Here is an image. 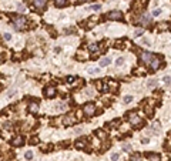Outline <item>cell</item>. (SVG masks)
<instances>
[{
	"instance_id": "6da1fadb",
	"label": "cell",
	"mask_w": 171,
	"mask_h": 161,
	"mask_svg": "<svg viewBox=\"0 0 171 161\" xmlns=\"http://www.w3.org/2000/svg\"><path fill=\"white\" fill-rule=\"evenodd\" d=\"M13 23H14V29L16 30H22L27 26V19L23 16H13Z\"/></svg>"
},
{
	"instance_id": "7a4b0ae2",
	"label": "cell",
	"mask_w": 171,
	"mask_h": 161,
	"mask_svg": "<svg viewBox=\"0 0 171 161\" xmlns=\"http://www.w3.org/2000/svg\"><path fill=\"white\" fill-rule=\"evenodd\" d=\"M127 115H128V121H130L133 125H141V124H143V120L137 115V113L133 111V113H128Z\"/></svg>"
},
{
	"instance_id": "3957f363",
	"label": "cell",
	"mask_w": 171,
	"mask_h": 161,
	"mask_svg": "<svg viewBox=\"0 0 171 161\" xmlns=\"http://www.w3.org/2000/svg\"><path fill=\"white\" fill-rule=\"evenodd\" d=\"M84 113H85V115H89V117L94 115V113H96V104L94 103H87V104L84 106Z\"/></svg>"
},
{
	"instance_id": "277c9868",
	"label": "cell",
	"mask_w": 171,
	"mask_h": 161,
	"mask_svg": "<svg viewBox=\"0 0 171 161\" xmlns=\"http://www.w3.org/2000/svg\"><path fill=\"white\" fill-rule=\"evenodd\" d=\"M107 19L109 20H123V13L120 10H113L107 15Z\"/></svg>"
},
{
	"instance_id": "5b68a950",
	"label": "cell",
	"mask_w": 171,
	"mask_h": 161,
	"mask_svg": "<svg viewBox=\"0 0 171 161\" xmlns=\"http://www.w3.org/2000/svg\"><path fill=\"white\" fill-rule=\"evenodd\" d=\"M153 59H154V56L151 54V53H148V51H144V53H141V61L143 63H145V64H151V61H153Z\"/></svg>"
},
{
	"instance_id": "8992f818",
	"label": "cell",
	"mask_w": 171,
	"mask_h": 161,
	"mask_svg": "<svg viewBox=\"0 0 171 161\" xmlns=\"http://www.w3.org/2000/svg\"><path fill=\"white\" fill-rule=\"evenodd\" d=\"M76 121H77V118L74 117V114H67L64 117V120H63V124L64 125H73Z\"/></svg>"
},
{
	"instance_id": "52a82bcc",
	"label": "cell",
	"mask_w": 171,
	"mask_h": 161,
	"mask_svg": "<svg viewBox=\"0 0 171 161\" xmlns=\"http://www.w3.org/2000/svg\"><path fill=\"white\" fill-rule=\"evenodd\" d=\"M138 22H140V24L147 26V24H150V22H151V16H150V15H147V13H143Z\"/></svg>"
},
{
	"instance_id": "ba28073f",
	"label": "cell",
	"mask_w": 171,
	"mask_h": 161,
	"mask_svg": "<svg viewBox=\"0 0 171 161\" xmlns=\"http://www.w3.org/2000/svg\"><path fill=\"white\" fill-rule=\"evenodd\" d=\"M33 3L36 6L37 10H43L46 7V3H47V0H33Z\"/></svg>"
},
{
	"instance_id": "9c48e42d",
	"label": "cell",
	"mask_w": 171,
	"mask_h": 161,
	"mask_svg": "<svg viewBox=\"0 0 171 161\" xmlns=\"http://www.w3.org/2000/svg\"><path fill=\"white\" fill-rule=\"evenodd\" d=\"M150 67H151V70H157V69L160 67V57L154 56V59H153V61H151Z\"/></svg>"
},
{
	"instance_id": "30bf717a",
	"label": "cell",
	"mask_w": 171,
	"mask_h": 161,
	"mask_svg": "<svg viewBox=\"0 0 171 161\" xmlns=\"http://www.w3.org/2000/svg\"><path fill=\"white\" fill-rule=\"evenodd\" d=\"M54 96H56V88H54V87H47V88H46V97L51 98V97H54Z\"/></svg>"
},
{
	"instance_id": "8fae6325",
	"label": "cell",
	"mask_w": 171,
	"mask_h": 161,
	"mask_svg": "<svg viewBox=\"0 0 171 161\" xmlns=\"http://www.w3.org/2000/svg\"><path fill=\"white\" fill-rule=\"evenodd\" d=\"M23 143H24V141H23L22 137H14V138L12 140V144H13V145H19V147H20V145H23Z\"/></svg>"
},
{
	"instance_id": "7c38bea8",
	"label": "cell",
	"mask_w": 171,
	"mask_h": 161,
	"mask_svg": "<svg viewBox=\"0 0 171 161\" xmlns=\"http://www.w3.org/2000/svg\"><path fill=\"white\" fill-rule=\"evenodd\" d=\"M111 63V60L109 59V57H106V59H101L100 61H99V64H100V67H106V66H109Z\"/></svg>"
},
{
	"instance_id": "4fadbf2b",
	"label": "cell",
	"mask_w": 171,
	"mask_h": 161,
	"mask_svg": "<svg viewBox=\"0 0 171 161\" xmlns=\"http://www.w3.org/2000/svg\"><path fill=\"white\" fill-rule=\"evenodd\" d=\"M29 111H30V113H37V111H39V106H37L36 103H32V104L29 106Z\"/></svg>"
},
{
	"instance_id": "5bb4252c",
	"label": "cell",
	"mask_w": 171,
	"mask_h": 161,
	"mask_svg": "<svg viewBox=\"0 0 171 161\" xmlns=\"http://www.w3.org/2000/svg\"><path fill=\"white\" fill-rule=\"evenodd\" d=\"M54 3L57 7H64V6H67V0H54Z\"/></svg>"
},
{
	"instance_id": "9a60e30c",
	"label": "cell",
	"mask_w": 171,
	"mask_h": 161,
	"mask_svg": "<svg viewBox=\"0 0 171 161\" xmlns=\"http://www.w3.org/2000/svg\"><path fill=\"white\" fill-rule=\"evenodd\" d=\"M151 130H153V131H155V134H158V133H160V123H158V121L153 123V125H151Z\"/></svg>"
},
{
	"instance_id": "2e32d148",
	"label": "cell",
	"mask_w": 171,
	"mask_h": 161,
	"mask_svg": "<svg viewBox=\"0 0 171 161\" xmlns=\"http://www.w3.org/2000/svg\"><path fill=\"white\" fill-rule=\"evenodd\" d=\"M147 157L150 158V161H160V155L158 154H147Z\"/></svg>"
},
{
	"instance_id": "e0dca14e",
	"label": "cell",
	"mask_w": 171,
	"mask_h": 161,
	"mask_svg": "<svg viewBox=\"0 0 171 161\" xmlns=\"http://www.w3.org/2000/svg\"><path fill=\"white\" fill-rule=\"evenodd\" d=\"M162 81H164L165 86H171V76H165V77L162 79Z\"/></svg>"
},
{
	"instance_id": "ac0fdd59",
	"label": "cell",
	"mask_w": 171,
	"mask_h": 161,
	"mask_svg": "<svg viewBox=\"0 0 171 161\" xmlns=\"http://www.w3.org/2000/svg\"><path fill=\"white\" fill-rule=\"evenodd\" d=\"M89 49H90V51H91V53L99 51V46H97V44H94V43H93V44H90V47H89Z\"/></svg>"
},
{
	"instance_id": "d6986e66",
	"label": "cell",
	"mask_w": 171,
	"mask_h": 161,
	"mask_svg": "<svg viewBox=\"0 0 171 161\" xmlns=\"http://www.w3.org/2000/svg\"><path fill=\"white\" fill-rule=\"evenodd\" d=\"M96 135H99V137H101L103 140H104V138H107V135H106V133H104V131H101V130H97V131H96Z\"/></svg>"
},
{
	"instance_id": "ffe728a7",
	"label": "cell",
	"mask_w": 171,
	"mask_h": 161,
	"mask_svg": "<svg viewBox=\"0 0 171 161\" xmlns=\"http://www.w3.org/2000/svg\"><path fill=\"white\" fill-rule=\"evenodd\" d=\"M89 73H90V74H99V73H100V70H99V69H96V67H90V69H89Z\"/></svg>"
},
{
	"instance_id": "44dd1931",
	"label": "cell",
	"mask_w": 171,
	"mask_h": 161,
	"mask_svg": "<svg viewBox=\"0 0 171 161\" xmlns=\"http://www.w3.org/2000/svg\"><path fill=\"white\" fill-rule=\"evenodd\" d=\"M74 145H76L77 148H84V147H85V143H84V141H77Z\"/></svg>"
},
{
	"instance_id": "7402d4cb",
	"label": "cell",
	"mask_w": 171,
	"mask_h": 161,
	"mask_svg": "<svg viewBox=\"0 0 171 161\" xmlns=\"http://www.w3.org/2000/svg\"><path fill=\"white\" fill-rule=\"evenodd\" d=\"M120 123H121L120 120H113L111 123H109V125H110V127H116V125H118Z\"/></svg>"
},
{
	"instance_id": "603a6c76",
	"label": "cell",
	"mask_w": 171,
	"mask_h": 161,
	"mask_svg": "<svg viewBox=\"0 0 171 161\" xmlns=\"http://www.w3.org/2000/svg\"><path fill=\"white\" fill-rule=\"evenodd\" d=\"M131 161H141L140 154H134V155H131Z\"/></svg>"
},
{
	"instance_id": "cb8c5ba5",
	"label": "cell",
	"mask_w": 171,
	"mask_h": 161,
	"mask_svg": "<svg viewBox=\"0 0 171 161\" xmlns=\"http://www.w3.org/2000/svg\"><path fill=\"white\" fill-rule=\"evenodd\" d=\"M90 9H91V10H96V12H99V10L101 9V6H100V5H93Z\"/></svg>"
},
{
	"instance_id": "d4e9b609",
	"label": "cell",
	"mask_w": 171,
	"mask_h": 161,
	"mask_svg": "<svg viewBox=\"0 0 171 161\" xmlns=\"http://www.w3.org/2000/svg\"><path fill=\"white\" fill-rule=\"evenodd\" d=\"M160 15H161V10H160V9H155V10L153 12V16H154V17H158Z\"/></svg>"
},
{
	"instance_id": "484cf974",
	"label": "cell",
	"mask_w": 171,
	"mask_h": 161,
	"mask_svg": "<svg viewBox=\"0 0 171 161\" xmlns=\"http://www.w3.org/2000/svg\"><path fill=\"white\" fill-rule=\"evenodd\" d=\"M141 34H143V30H141V29H138V30L134 32V37H140Z\"/></svg>"
},
{
	"instance_id": "4316f807",
	"label": "cell",
	"mask_w": 171,
	"mask_h": 161,
	"mask_svg": "<svg viewBox=\"0 0 171 161\" xmlns=\"http://www.w3.org/2000/svg\"><path fill=\"white\" fill-rule=\"evenodd\" d=\"M157 86V80H150L148 81V87H155Z\"/></svg>"
},
{
	"instance_id": "83f0119b",
	"label": "cell",
	"mask_w": 171,
	"mask_h": 161,
	"mask_svg": "<svg viewBox=\"0 0 171 161\" xmlns=\"http://www.w3.org/2000/svg\"><path fill=\"white\" fill-rule=\"evenodd\" d=\"M123 150H124V151H130V150H131V145L124 143V144H123Z\"/></svg>"
},
{
	"instance_id": "f1b7e54d",
	"label": "cell",
	"mask_w": 171,
	"mask_h": 161,
	"mask_svg": "<svg viewBox=\"0 0 171 161\" xmlns=\"http://www.w3.org/2000/svg\"><path fill=\"white\" fill-rule=\"evenodd\" d=\"M24 157H26L27 160H32V158H33V152H32V151H27V152L24 154Z\"/></svg>"
},
{
	"instance_id": "f546056e",
	"label": "cell",
	"mask_w": 171,
	"mask_h": 161,
	"mask_svg": "<svg viewBox=\"0 0 171 161\" xmlns=\"http://www.w3.org/2000/svg\"><path fill=\"white\" fill-rule=\"evenodd\" d=\"M123 63H124V59H123V57H120V59H117V61H116V64H117V66H121Z\"/></svg>"
},
{
	"instance_id": "4dcf8cb0",
	"label": "cell",
	"mask_w": 171,
	"mask_h": 161,
	"mask_svg": "<svg viewBox=\"0 0 171 161\" xmlns=\"http://www.w3.org/2000/svg\"><path fill=\"white\" fill-rule=\"evenodd\" d=\"M14 93H16V90H14V88H12V90H9L7 96H9V97H13V96H14Z\"/></svg>"
},
{
	"instance_id": "1f68e13d",
	"label": "cell",
	"mask_w": 171,
	"mask_h": 161,
	"mask_svg": "<svg viewBox=\"0 0 171 161\" xmlns=\"http://www.w3.org/2000/svg\"><path fill=\"white\" fill-rule=\"evenodd\" d=\"M131 100H133V97H131V96H126V97H124V103H130Z\"/></svg>"
},
{
	"instance_id": "d6a6232c",
	"label": "cell",
	"mask_w": 171,
	"mask_h": 161,
	"mask_svg": "<svg viewBox=\"0 0 171 161\" xmlns=\"http://www.w3.org/2000/svg\"><path fill=\"white\" fill-rule=\"evenodd\" d=\"M118 157H120L118 154H113V155H111V160H113V161H117V160H118Z\"/></svg>"
},
{
	"instance_id": "836d02e7",
	"label": "cell",
	"mask_w": 171,
	"mask_h": 161,
	"mask_svg": "<svg viewBox=\"0 0 171 161\" xmlns=\"http://www.w3.org/2000/svg\"><path fill=\"white\" fill-rule=\"evenodd\" d=\"M37 141H39V140H37V137H33V138L30 140V143H32V144H37Z\"/></svg>"
},
{
	"instance_id": "e575fe53",
	"label": "cell",
	"mask_w": 171,
	"mask_h": 161,
	"mask_svg": "<svg viewBox=\"0 0 171 161\" xmlns=\"http://www.w3.org/2000/svg\"><path fill=\"white\" fill-rule=\"evenodd\" d=\"M5 39H6V40H10V39H12V34L6 33V34H5Z\"/></svg>"
},
{
	"instance_id": "d590c367",
	"label": "cell",
	"mask_w": 171,
	"mask_h": 161,
	"mask_svg": "<svg viewBox=\"0 0 171 161\" xmlns=\"http://www.w3.org/2000/svg\"><path fill=\"white\" fill-rule=\"evenodd\" d=\"M87 96H93V90L91 88H87Z\"/></svg>"
},
{
	"instance_id": "8d00e7d4",
	"label": "cell",
	"mask_w": 171,
	"mask_h": 161,
	"mask_svg": "<svg viewBox=\"0 0 171 161\" xmlns=\"http://www.w3.org/2000/svg\"><path fill=\"white\" fill-rule=\"evenodd\" d=\"M23 9H24V6H23V5H19V12H22Z\"/></svg>"
},
{
	"instance_id": "74e56055",
	"label": "cell",
	"mask_w": 171,
	"mask_h": 161,
	"mask_svg": "<svg viewBox=\"0 0 171 161\" xmlns=\"http://www.w3.org/2000/svg\"><path fill=\"white\" fill-rule=\"evenodd\" d=\"M0 63H3V56H0Z\"/></svg>"
},
{
	"instance_id": "f35d334b",
	"label": "cell",
	"mask_w": 171,
	"mask_h": 161,
	"mask_svg": "<svg viewBox=\"0 0 171 161\" xmlns=\"http://www.w3.org/2000/svg\"><path fill=\"white\" fill-rule=\"evenodd\" d=\"M78 2H89V0H78Z\"/></svg>"
}]
</instances>
